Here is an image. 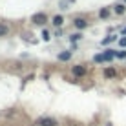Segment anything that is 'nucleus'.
Instances as JSON below:
<instances>
[{
    "instance_id": "9d476101",
    "label": "nucleus",
    "mask_w": 126,
    "mask_h": 126,
    "mask_svg": "<svg viewBox=\"0 0 126 126\" xmlns=\"http://www.w3.org/2000/svg\"><path fill=\"white\" fill-rule=\"evenodd\" d=\"M104 60H106V59H104L102 53H101V55H95V62H104Z\"/></svg>"
},
{
    "instance_id": "6e6552de",
    "label": "nucleus",
    "mask_w": 126,
    "mask_h": 126,
    "mask_svg": "<svg viewBox=\"0 0 126 126\" xmlns=\"http://www.w3.org/2000/svg\"><path fill=\"white\" fill-rule=\"evenodd\" d=\"M84 71H86V69L82 66H75V68H73V73H75V75H84Z\"/></svg>"
},
{
    "instance_id": "1a4fd4ad",
    "label": "nucleus",
    "mask_w": 126,
    "mask_h": 126,
    "mask_svg": "<svg viewBox=\"0 0 126 126\" xmlns=\"http://www.w3.org/2000/svg\"><path fill=\"white\" fill-rule=\"evenodd\" d=\"M124 9H126V7H124V4H119V6H115V13H119V15H123Z\"/></svg>"
},
{
    "instance_id": "f3484780",
    "label": "nucleus",
    "mask_w": 126,
    "mask_h": 126,
    "mask_svg": "<svg viewBox=\"0 0 126 126\" xmlns=\"http://www.w3.org/2000/svg\"><path fill=\"white\" fill-rule=\"evenodd\" d=\"M42 37H44V40H49V33H47V31L42 33Z\"/></svg>"
},
{
    "instance_id": "423d86ee",
    "label": "nucleus",
    "mask_w": 126,
    "mask_h": 126,
    "mask_svg": "<svg viewBox=\"0 0 126 126\" xmlns=\"http://www.w3.org/2000/svg\"><path fill=\"white\" fill-rule=\"evenodd\" d=\"M69 59H71V53H69V51H64V53L59 55V60H69Z\"/></svg>"
},
{
    "instance_id": "6ab92c4d",
    "label": "nucleus",
    "mask_w": 126,
    "mask_h": 126,
    "mask_svg": "<svg viewBox=\"0 0 126 126\" xmlns=\"http://www.w3.org/2000/svg\"><path fill=\"white\" fill-rule=\"evenodd\" d=\"M108 126H111V124H108Z\"/></svg>"
},
{
    "instance_id": "f03ea898",
    "label": "nucleus",
    "mask_w": 126,
    "mask_h": 126,
    "mask_svg": "<svg viewBox=\"0 0 126 126\" xmlns=\"http://www.w3.org/2000/svg\"><path fill=\"white\" fill-rule=\"evenodd\" d=\"M33 22L42 26V24H46V22H47V16L44 15V13H37V15H33Z\"/></svg>"
},
{
    "instance_id": "39448f33",
    "label": "nucleus",
    "mask_w": 126,
    "mask_h": 126,
    "mask_svg": "<svg viewBox=\"0 0 126 126\" xmlns=\"http://www.w3.org/2000/svg\"><path fill=\"white\" fill-rule=\"evenodd\" d=\"M64 24V18L60 15H57V16H53V26H57V28H60V26Z\"/></svg>"
},
{
    "instance_id": "9b49d317",
    "label": "nucleus",
    "mask_w": 126,
    "mask_h": 126,
    "mask_svg": "<svg viewBox=\"0 0 126 126\" xmlns=\"http://www.w3.org/2000/svg\"><path fill=\"white\" fill-rule=\"evenodd\" d=\"M104 75H106V77H113V75H115V71L110 68V69H106V71H104Z\"/></svg>"
},
{
    "instance_id": "a211bd4d",
    "label": "nucleus",
    "mask_w": 126,
    "mask_h": 126,
    "mask_svg": "<svg viewBox=\"0 0 126 126\" xmlns=\"http://www.w3.org/2000/svg\"><path fill=\"white\" fill-rule=\"evenodd\" d=\"M123 33H126V28H124V29H123Z\"/></svg>"
},
{
    "instance_id": "ddd939ff",
    "label": "nucleus",
    "mask_w": 126,
    "mask_h": 126,
    "mask_svg": "<svg viewBox=\"0 0 126 126\" xmlns=\"http://www.w3.org/2000/svg\"><path fill=\"white\" fill-rule=\"evenodd\" d=\"M6 33H7V28H6V26H0V37L6 35Z\"/></svg>"
},
{
    "instance_id": "0eeeda50",
    "label": "nucleus",
    "mask_w": 126,
    "mask_h": 126,
    "mask_svg": "<svg viewBox=\"0 0 126 126\" xmlns=\"http://www.w3.org/2000/svg\"><path fill=\"white\" fill-rule=\"evenodd\" d=\"M108 15H110V7H102L101 13H99V16H101V18H106Z\"/></svg>"
},
{
    "instance_id": "20e7f679",
    "label": "nucleus",
    "mask_w": 126,
    "mask_h": 126,
    "mask_svg": "<svg viewBox=\"0 0 126 126\" xmlns=\"http://www.w3.org/2000/svg\"><path fill=\"white\" fill-rule=\"evenodd\" d=\"M86 26H88V22H86L84 18H77V20H75V28L82 29V28H86Z\"/></svg>"
},
{
    "instance_id": "dca6fc26",
    "label": "nucleus",
    "mask_w": 126,
    "mask_h": 126,
    "mask_svg": "<svg viewBox=\"0 0 126 126\" xmlns=\"http://www.w3.org/2000/svg\"><path fill=\"white\" fill-rule=\"evenodd\" d=\"M119 44L123 46V47H126V37H124V38H121V40H119Z\"/></svg>"
},
{
    "instance_id": "f8f14e48",
    "label": "nucleus",
    "mask_w": 126,
    "mask_h": 126,
    "mask_svg": "<svg viewBox=\"0 0 126 126\" xmlns=\"http://www.w3.org/2000/svg\"><path fill=\"white\" fill-rule=\"evenodd\" d=\"M113 40H115V37H108V38L102 40V44H110V42H113Z\"/></svg>"
},
{
    "instance_id": "aec40b11",
    "label": "nucleus",
    "mask_w": 126,
    "mask_h": 126,
    "mask_svg": "<svg viewBox=\"0 0 126 126\" xmlns=\"http://www.w3.org/2000/svg\"><path fill=\"white\" fill-rule=\"evenodd\" d=\"M124 4H126V0H124Z\"/></svg>"
},
{
    "instance_id": "7ed1b4c3",
    "label": "nucleus",
    "mask_w": 126,
    "mask_h": 126,
    "mask_svg": "<svg viewBox=\"0 0 126 126\" xmlns=\"http://www.w3.org/2000/svg\"><path fill=\"white\" fill-rule=\"evenodd\" d=\"M102 55H104V59H106V60H111L113 57H117V53H115L113 49H106V51H104Z\"/></svg>"
},
{
    "instance_id": "4468645a",
    "label": "nucleus",
    "mask_w": 126,
    "mask_h": 126,
    "mask_svg": "<svg viewBox=\"0 0 126 126\" xmlns=\"http://www.w3.org/2000/svg\"><path fill=\"white\" fill-rule=\"evenodd\" d=\"M79 38H82V35H79V33H77V35H71V40H73V42H77Z\"/></svg>"
},
{
    "instance_id": "f257e3e1",
    "label": "nucleus",
    "mask_w": 126,
    "mask_h": 126,
    "mask_svg": "<svg viewBox=\"0 0 126 126\" xmlns=\"http://www.w3.org/2000/svg\"><path fill=\"white\" fill-rule=\"evenodd\" d=\"M57 119H51V117H40L37 121V126H57Z\"/></svg>"
},
{
    "instance_id": "2eb2a0df",
    "label": "nucleus",
    "mask_w": 126,
    "mask_h": 126,
    "mask_svg": "<svg viewBox=\"0 0 126 126\" xmlns=\"http://www.w3.org/2000/svg\"><path fill=\"white\" fill-rule=\"evenodd\" d=\"M117 57L119 59H126V51H117Z\"/></svg>"
}]
</instances>
